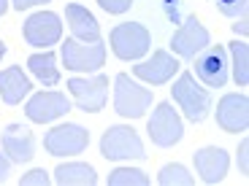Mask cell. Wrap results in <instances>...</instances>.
<instances>
[{
    "label": "cell",
    "mask_w": 249,
    "mask_h": 186,
    "mask_svg": "<svg viewBox=\"0 0 249 186\" xmlns=\"http://www.w3.org/2000/svg\"><path fill=\"white\" fill-rule=\"evenodd\" d=\"M0 146H3V154L17 165H25L36 156V138L25 124H8L0 135Z\"/></svg>",
    "instance_id": "cell-15"
},
{
    "label": "cell",
    "mask_w": 249,
    "mask_h": 186,
    "mask_svg": "<svg viewBox=\"0 0 249 186\" xmlns=\"http://www.w3.org/2000/svg\"><path fill=\"white\" fill-rule=\"evenodd\" d=\"M68 92L73 94L76 108L84 113H98L106 108V97H108V76L98 73V76H87V78H68Z\"/></svg>",
    "instance_id": "cell-8"
},
{
    "label": "cell",
    "mask_w": 249,
    "mask_h": 186,
    "mask_svg": "<svg viewBox=\"0 0 249 186\" xmlns=\"http://www.w3.org/2000/svg\"><path fill=\"white\" fill-rule=\"evenodd\" d=\"M27 68L44 87H57L60 84V65H57V54L44 49V54L27 57Z\"/></svg>",
    "instance_id": "cell-20"
},
{
    "label": "cell",
    "mask_w": 249,
    "mask_h": 186,
    "mask_svg": "<svg viewBox=\"0 0 249 186\" xmlns=\"http://www.w3.org/2000/svg\"><path fill=\"white\" fill-rule=\"evenodd\" d=\"M65 19H68V27H71V32H73L76 41H81V44L100 41V25H98L95 14L89 11L87 6L68 3V6H65Z\"/></svg>",
    "instance_id": "cell-17"
},
{
    "label": "cell",
    "mask_w": 249,
    "mask_h": 186,
    "mask_svg": "<svg viewBox=\"0 0 249 186\" xmlns=\"http://www.w3.org/2000/svg\"><path fill=\"white\" fill-rule=\"evenodd\" d=\"M33 89L30 78L25 76V70L19 65H11V68L0 70V97L6 106H19L22 97H27Z\"/></svg>",
    "instance_id": "cell-18"
},
{
    "label": "cell",
    "mask_w": 249,
    "mask_h": 186,
    "mask_svg": "<svg viewBox=\"0 0 249 186\" xmlns=\"http://www.w3.org/2000/svg\"><path fill=\"white\" fill-rule=\"evenodd\" d=\"M108 41H111V51L122 62H130V60L136 62L152 49V35L141 22H122V25H117L111 30V35H108Z\"/></svg>",
    "instance_id": "cell-4"
},
{
    "label": "cell",
    "mask_w": 249,
    "mask_h": 186,
    "mask_svg": "<svg viewBox=\"0 0 249 186\" xmlns=\"http://www.w3.org/2000/svg\"><path fill=\"white\" fill-rule=\"evenodd\" d=\"M228 54H231V70L233 78H236L238 87H247L249 84V49L241 41H233L228 46Z\"/></svg>",
    "instance_id": "cell-21"
},
{
    "label": "cell",
    "mask_w": 249,
    "mask_h": 186,
    "mask_svg": "<svg viewBox=\"0 0 249 186\" xmlns=\"http://www.w3.org/2000/svg\"><path fill=\"white\" fill-rule=\"evenodd\" d=\"M49 181L52 178L44 168H36V170H30V173H25L19 178V186H49Z\"/></svg>",
    "instance_id": "cell-25"
},
{
    "label": "cell",
    "mask_w": 249,
    "mask_h": 186,
    "mask_svg": "<svg viewBox=\"0 0 249 186\" xmlns=\"http://www.w3.org/2000/svg\"><path fill=\"white\" fill-rule=\"evenodd\" d=\"M238 168H241L244 175L249 173V140H247V138H244L241 146H238Z\"/></svg>",
    "instance_id": "cell-27"
},
{
    "label": "cell",
    "mask_w": 249,
    "mask_h": 186,
    "mask_svg": "<svg viewBox=\"0 0 249 186\" xmlns=\"http://www.w3.org/2000/svg\"><path fill=\"white\" fill-rule=\"evenodd\" d=\"M44 3H49V0H11V6L17 8V11H27V8H33V6H44Z\"/></svg>",
    "instance_id": "cell-28"
},
{
    "label": "cell",
    "mask_w": 249,
    "mask_h": 186,
    "mask_svg": "<svg viewBox=\"0 0 249 186\" xmlns=\"http://www.w3.org/2000/svg\"><path fill=\"white\" fill-rule=\"evenodd\" d=\"M247 6H249V0H217L219 14H225V16H231V19L247 16Z\"/></svg>",
    "instance_id": "cell-24"
},
{
    "label": "cell",
    "mask_w": 249,
    "mask_h": 186,
    "mask_svg": "<svg viewBox=\"0 0 249 186\" xmlns=\"http://www.w3.org/2000/svg\"><path fill=\"white\" fill-rule=\"evenodd\" d=\"M233 32H236V35H247V32H249L247 16H241V22H233Z\"/></svg>",
    "instance_id": "cell-30"
},
{
    "label": "cell",
    "mask_w": 249,
    "mask_h": 186,
    "mask_svg": "<svg viewBox=\"0 0 249 186\" xmlns=\"http://www.w3.org/2000/svg\"><path fill=\"white\" fill-rule=\"evenodd\" d=\"M22 35H25L27 46H33V49H52L62 38V22L54 11L30 14L22 25Z\"/></svg>",
    "instance_id": "cell-10"
},
{
    "label": "cell",
    "mask_w": 249,
    "mask_h": 186,
    "mask_svg": "<svg viewBox=\"0 0 249 186\" xmlns=\"http://www.w3.org/2000/svg\"><path fill=\"white\" fill-rule=\"evenodd\" d=\"M179 73V60H176L171 51L160 49L149 57V60L138 62L133 65V76L141 78L143 84H149V87H160V84H168L174 76Z\"/></svg>",
    "instance_id": "cell-13"
},
{
    "label": "cell",
    "mask_w": 249,
    "mask_h": 186,
    "mask_svg": "<svg viewBox=\"0 0 249 186\" xmlns=\"http://www.w3.org/2000/svg\"><path fill=\"white\" fill-rule=\"evenodd\" d=\"M89 146V130L81 124H57L46 132L44 149L52 156H76L81 151H87Z\"/></svg>",
    "instance_id": "cell-9"
},
{
    "label": "cell",
    "mask_w": 249,
    "mask_h": 186,
    "mask_svg": "<svg viewBox=\"0 0 249 186\" xmlns=\"http://www.w3.org/2000/svg\"><path fill=\"white\" fill-rule=\"evenodd\" d=\"M8 173H11V159L0 151V184H3V181H8Z\"/></svg>",
    "instance_id": "cell-29"
},
{
    "label": "cell",
    "mask_w": 249,
    "mask_h": 186,
    "mask_svg": "<svg viewBox=\"0 0 249 186\" xmlns=\"http://www.w3.org/2000/svg\"><path fill=\"white\" fill-rule=\"evenodd\" d=\"M54 184L60 186H95L98 173L87 162H65L54 168Z\"/></svg>",
    "instance_id": "cell-19"
},
{
    "label": "cell",
    "mask_w": 249,
    "mask_h": 186,
    "mask_svg": "<svg viewBox=\"0 0 249 186\" xmlns=\"http://www.w3.org/2000/svg\"><path fill=\"white\" fill-rule=\"evenodd\" d=\"M217 124L225 132H244L249 127V97L231 92L217 103Z\"/></svg>",
    "instance_id": "cell-14"
},
{
    "label": "cell",
    "mask_w": 249,
    "mask_h": 186,
    "mask_svg": "<svg viewBox=\"0 0 249 186\" xmlns=\"http://www.w3.org/2000/svg\"><path fill=\"white\" fill-rule=\"evenodd\" d=\"M195 170H198L200 181L203 184H219L228 175V168H231V154L219 146H206V149L195 151L193 154Z\"/></svg>",
    "instance_id": "cell-16"
},
{
    "label": "cell",
    "mask_w": 249,
    "mask_h": 186,
    "mask_svg": "<svg viewBox=\"0 0 249 186\" xmlns=\"http://www.w3.org/2000/svg\"><path fill=\"white\" fill-rule=\"evenodd\" d=\"M209 44H212V35L195 16H187L181 22V27L174 32V38H171L174 57H181V60H195Z\"/></svg>",
    "instance_id": "cell-11"
},
{
    "label": "cell",
    "mask_w": 249,
    "mask_h": 186,
    "mask_svg": "<svg viewBox=\"0 0 249 186\" xmlns=\"http://www.w3.org/2000/svg\"><path fill=\"white\" fill-rule=\"evenodd\" d=\"M171 94H174V103L181 108V113H184L190 122H195V124L206 122V116L212 111V92L206 87H200L190 70H184V73L174 81Z\"/></svg>",
    "instance_id": "cell-1"
},
{
    "label": "cell",
    "mask_w": 249,
    "mask_h": 186,
    "mask_svg": "<svg viewBox=\"0 0 249 186\" xmlns=\"http://www.w3.org/2000/svg\"><path fill=\"white\" fill-rule=\"evenodd\" d=\"M157 184L160 186H193V173H187V168L179 165V162H168L157 173Z\"/></svg>",
    "instance_id": "cell-22"
},
{
    "label": "cell",
    "mask_w": 249,
    "mask_h": 186,
    "mask_svg": "<svg viewBox=\"0 0 249 186\" xmlns=\"http://www.w3.org/2000/svg\"><path fill=\"white\" fill-rule=\"evenodd\" d=\"M6 8H8V0H0V16L6 14Z\"/></svg>",
    "instance_id": "cell-31"
},
{
    "label": "cell",
    "mask_w": 249,
    "mask_h": 186,
    "mask_svg": "<svg viewBox=\"0 0 249 186\" xmlns=\"http://www.w3.org/2000/svg\"><path fill=\"white\" fill-rule=\"evenodd\" d=\"M106 184L108 186H146L149 175L138 168H117V170H111Z\"/></svg>",
    "instance_id": "cell-23"
},
{
    "label": "cell",
    "mask_w": 249,
    "mask_h": 186,
    "mask_svg": "<svg viewBox=\"0 0 249 186\" xmlns=\"http://www.w3.org/2000/svg\"><path fill=\"white\" fill-rule=\"evenodd\" d=\"M98 6L103 8L106 14H114V16H119V14L130 11L133 0H98Z\"/></svg>",
    "instance_id": "cell-26"
},
{
    "label": "cell",
    "mask_w": 249,
    "mask_h": 186,
    "mask_svg": "<svg viewBox=\"0 0 249 186\" xmlns=\"http://www.w3.org/2000/svg\"><path fill=\"white\" fill-rule=\"evenodd\" d=\"M62 65L73 73H95L106 65V44L92 41V44H81L76 38H65L62 44Z\"/></svg>",
    "instance_id": "cell-5"
},
{
    "label": "cell",
    "mask_w": 249,
    "mask_h": 186,
    "mask_svg": "<svg viewBox=\"0 0 249 186\" xmlns=\"http://www.w3.org/2000/svg\"><path fill=\"white\" fill-rule=\"evenodd\" d=\"M68 111H71V100L62 92H54V89L33 94L25 106V116L36 124H49V122H54V119L65 116Z\"/></svg>",
    "instance_id": "cell-12"
},
{
    "label": "cell",
    "mask_w": 249,
    "mask_h": 186,
    "mask_svg": "<svg viewBox=\"0 0 249 186\" xmlns=\"http://www.w3.org/2000/svg\"><path fill=\"white\" fill-rule=\"evenodd\" d=\"M3 57H6V44L0 41V60H3Z\"/></svg>",
    "instance_id": "cell-32"
},
{
    "label": "cell",
    "mask_w": 249,
    "mask_h": 186,
    "mask_svg": "<svg viewBox=\"0 0 249 186\" xmlns=\"http://www.w3.org/2000/svg\"><path fill=\"white\" fill-rule=\"evenodd\" d=\"M195 78L203 81V87H212V89H219L228 84V76H231V60H228V49L225 46H214L209 44L198 57H195Z\"/></svg>",
    "instance_id": "cell-7"
},
{
    "label": "cell",
    "mask_w": 249,
    "mask_h": 186,
    "mask_svg": "<svg viewBox=\"0 0 249 186\" xmlns=\"http://www.w3.org/2000/svg\"><path fill=\"white\" fill-rule=\"evenodd\" d=\"M146 132H149L155 146L171 149V146H176V143L181 140V135H184V122H181V116L176 113V108L171 106L168 100H162V103H157L155 111H152Z\"/></svg>",
    "instance_id": "cell-6"
},
{
    "label": "cell",
    "mask_w": 249,
    "mask_h": 186,
    "mask_svg": "<svg viewBox=\"0 0 249 186\" xmlns=\"http://www.w3.org/2000/svg\"><path fill=\"white\" fill-rule=\"evenodd\" d=\"M152 89L141 87L127 73L114 76V111L122 119H141L152 108Z\"/></svg>",
    "instance_id": "cell-2"
},
{
    "label": "cell",
    "mask_w": 249,
    "mask_h": 186,
    "mask_svg": "<svg viewBox=\"0 0 249 186\" xmlns=\"http://www.w3.org/2000/svg\"><path fill=\"white\" fill-rule=\"evenodd\" d=\"M100 154L108 162H124V159H146L143 151V140L133 127L124 124H114L103 132L100 138Z\"/></svg>",
    "instance_id": "cell-3"
}]
</instances>
